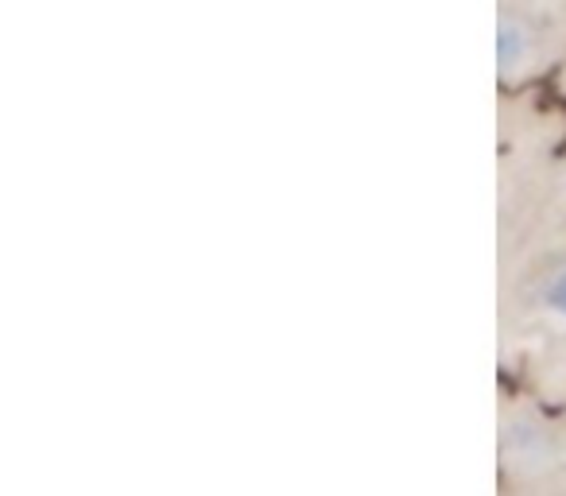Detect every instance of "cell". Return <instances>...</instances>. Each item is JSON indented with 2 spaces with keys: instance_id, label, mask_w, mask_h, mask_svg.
Instances as JSON below:
<instances>
[{
  "instance_id": "6da1fadb",
  "label": "cell",
  "mask_w": 566,
  "mask_h": 496,
  "mask_svg": "<svg viewBox=\"0 0 566 496\" xmlns=\"http://www.w3.org/2000/svg\"><path fill=\"white\" fill-rule=\"evenodd\" d=\"M493 55H496V74H501V78H516L535 59V28L527 24V17H520L516 9L496 12Z\"/></svg>"
},
{
  "instance_id": "7a4b0ae2",
  "label": "cell",
  "mask_w": 566,
  "mask_h": 496,
  "mask_svg": "<svg viewBox=\"0 0 566 496\" xmlns=\"http://www.w3.org/2000/svg\"><path fill=\"white\" fill-rule=\"evenodd\" d=\"M504 450H509V457H516V462H539V457L551 450V439H547V431H539V426H532V431H527V423L509 426Z\"/></svg>"
},
{
  "instance_id": "3957f363",
  "label": "cell",
  "mask_w": 566,
  "mask_h": 496,
  "mask_svg": "<svg viewBox=\"0 0 566 496\" xmlns=\"http://www.w3.org/2000/svg\"><path fill=\"white\" fill-rule=\"evenodd\" d=\"M539 307L547 310L551 318H563L566 323V261L539 284Z\"/></svg>"
}]
</instances>
